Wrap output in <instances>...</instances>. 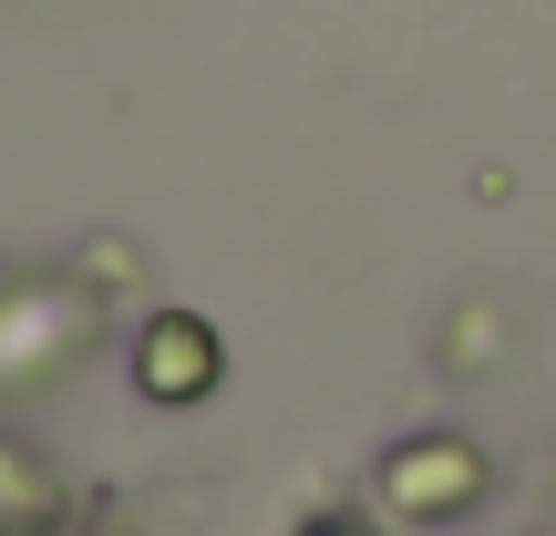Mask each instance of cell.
I'll return each mask as SVG.
<instances>
[{"label": "cell", "mask_w": 556, "mask_h": 536, "mask_svg": "<svg viewBox=\"0 0 556 536\" xmlns=\"http://www.w3.org/2000/svg\"><path fill=\"white\" fill-rule=\"evenodd\" d=\"M289 536H371V526H361V516H340V506H319V516H299Z\"/></svg>", "instance_id": "3957f363"}, {"label": "cell", "mask_w": 556, "mask_h": 536, "mask_svg": "<svg viewBox=\"0 0 556 536\" xmlns=\"http://www.w3.org/2000/svg\"><path fill=\"white\" fill-rule=\"evenodd\" d=\"M381 496L402 506V516H464V506L484 496V454L454 434H422V444H392V464H381Z\"/></svg>", "instance_id": "6da1fadb"}, {"label": "cell", "mask_w": 556, "mask_h": 536, "mask_svg": "<svg viewBox=\"0 0 556 536\" xmlns=\"http://www.w3.org/2000/svg\"><path fill=\"white\" fill-rule=\"evenodd\" d=\"M217 372H227V351H217V331L197 310H165V320L135 331V392L144 402H206Z\"/></svg>", "instance_id": "7a4b0ae2"}]
</instances>
